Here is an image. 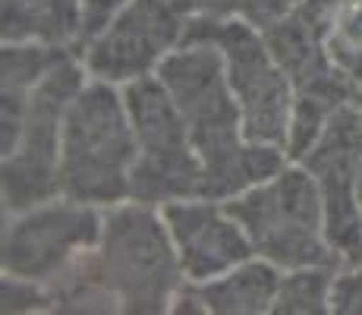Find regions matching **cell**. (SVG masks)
<instances>
[{"mask_svg": "<svg viewBox=\"0 0 362 315\" xmlns=\"http://www.w3.org/2000/svg\"><path fill=\"white\" fill-rule=\"evenodd\" d=\"M158 79L173 95L189 139L205 167V199L227 202L268 180L287 164L277 145L249 142L243 114L227 82L224 54L211 41H186L158 67Z\"/></svg>", "mask_w": 362, "mask_h": 315, "instance_id": "6da1fadb", "label": "cell"}, {"mask_svg": "<svg viewBox=\"0 0 362 315\" xmlns=\"http://www.w3.org/2000/svg\"><path fill=\"white\" fill-rule=\"evenodd\" d=\"M136 132L123 88L88 76L73 98L60 139V195L110 208L129 199Z\"/></svg>", "mask_w": 362, "mask_h": 315, "instance_id": "7a4b0ae2", "label": "cell"}, {"mask_svg": "<svg viewBox=\"0 0 362 315\" xmlns=\"http://www.w3.org/2000/svg\"><path fill=\"white\" fill-rule=\"evenodd\" d=\"M86 265L110 293L117 312L158 315L170 312L186 284L177 246L158 205L127 199L104 208V230Z\"/></svg>", "mask_w": 362, "mask_h": 315, "instance_id": "3957f363", "label": "cell"}, {"mask_svg": "<svg viewBox=\"0 0 362 315\" xmlns=\"http://www.w3.org/2000/svg\"><path fill=\"white\" fill-rule=\"evenodd\" d=\"M252 240L255 256L281 271L334 265L344 268L328 240L325 202L315 177L299 161H287L277 173L224 202Z\"/></svg>", "mask_w": 362, "mask_h": 315, "instance_id": "277c9868", "label": "cell"}, {"mask_svg": "<svg viewBox=\"0 0 362 315\" xmlns=\"http://www.w3.org/2000/svg\"><path fill=\"white\" fill-rule=\"evenodd\" d=\"M123 98L136 132V167L129 199L167 205L180 199H205V167L189 139L173 95L155 76L127 82Z\"/></svg>", "mask_w": 362, "mask_h": 315, "instance_id": "5b68a950", "label": "cell"}, {"mask_svg": "<svg viewBox=\"0 0 362 315\" xmlns=\"http://www.w3.org/2000/svg\"><path fill=\"white\" fill-rule=\"evenodd\" d=\"M186 41H211L221 47L227 82L240 104L243 130H246L249 142L277 145L287 151L296 95L274 51L264 41L262 29L243 23V19L196 16Z\"/></svg>", "mask_w": 362, "mask_h": 315, "instance_id": "8992f818", "label": "cell"}, {"mask_svg": "<svg viewBox=\"0 0 362 315\" xmlns=\"http://www.w3.org/2000/svg\"><path fill=\"white\" fill-rule=\"evenodd\" d=\"M88 82V69L79 54L51 69L25 104L23 130L16 145L4 155V214H16L60 195V139L73 98Z\"/></svg>", "mask_w": 362, "mask_h": 315, "instance_id": "52a82bcc", "label": "cell"}, {"mask_svg": "<svg viewBox=\"0 0 362 315\" xmlns=\"http://www.w3.org/2000/svg\"><path fill=\"white\" fill-rule=\"evenodd\" d=\"M199 16V0H127L107 25L82 47L88 76L114 86H127L183 47Z\"/></svg>", "mask_w": 362, "mask_h": 315, "instance_id": "ba28073f", "label": "cell"}, {"mask_svg": "<svg viewBox=\"0 0 362 315\" xmlns=\"http://www.w3.org/2000/svg\"><path fill=\"white\" fill-rule=\"evenodd\" d=\"M104 230V208L54 195L16 214H4V275L54 284L60 275L98 246Z\"/></svg>", "mask_w": 362, "mask_h": 315, "instance_id": "9c48e42d", "label": "cell"}, {"mask_svg": "<svg viewBox=\"0 0 362 315\" xmlns=\"http://www.w3.org/2000/svg\"><path fill=\"white\" fill-rule=\"evenodd\" d=\"M299 164L315 177L325 202L328 240L344 265H362V212H359V171H362V108L346 104L334 110L322 136L309 145Z\"/></svg>", "mask_w": 362, "mask_h": 315, "instance_id": "30bf717a", "label": "cell"}, {"mask_svg": "<svg viewBox=\"0 0 362 315\" xmlns=\"http://www.w3.org/2000/svg\"><path fill=\"white\" fill-rule=\"evenodd\" d=\"M164 224L177 246L183 277L205 284L255 256L252 240L230 208L218 199H180L161 205Z\"/></svg>", "mask_w": 362, "mask_h": 315, "instance_id": "8fae6325", "label": "cell"}, {"mask_svg": "<svg viewBox=\"0 0 362 315\" xmlns=\"http://www.w3.org/2000/svg\"><path fill=\"white\" fill-rule=\"evenodd\" d=\"M73 47L41 45V41H4V104H0V151H10L23 130L25 104L38 82L51 73L57 63L73 57Z\"/></svg>", "mask_w": 362, "mask_h": 315, "instance_id": "7c38bea8", "label": "cell"}, {"mask_svg": "<svg viewBox=\"0 0 362 315\" xmlns=\"http://www.w3.org/2000/svg\"><path fill=\"white\" fill-rule=\"evenodd\" d=\"M0 38L73 47L82 57L86 47L82 0H0Z\"/></svg>", "mask_w": 362, "mask_h": 315, "instance_id": "4fadbf2b", "label": "cell"}, {"mask_svg": "<svg viewBox=\"0 0 362 315\" xmlns=\"http://www.w3.org/2000/svg\"><path fill=\"white\" fill-rule=\"evenodd\" d=\"M281 275L274 262L252 256L221 277L196 284V290L211 315H264L274 312Z\"/></svg>", "mask_w": 362, "mask_h": 315, "instance_id": "5bb4252c", "label": "cell"}, {"mask_svg": "<svg viewBox=\"0 0 362 315\" xmlns=\"http://www.w3.org/2000/svg\"><path fill=\"white\" fill-rule=\"evenodd\" d=\"M296 6L315 25L325 54L362 108V0H299Z\"/></svg>", "mask_w": 362, "mask_h": 315, "instance_id": "9a60e30c", "label": "cell"}, {"mask_svg": "<svg viewBox=\"0 0 362 315\" xmlns=\"http://www.w3.org/2000/svg\"><path fill=\"white\" fill-rule=\"evenodd\" d=\"M334 265H309V268H290L281 275L277 287V315H325L331 312L334 290Z\"/></svg>", "mask_w": 362, "mask_h": 315, "instance_id": "2e32d148", "label": "cell"}, {"mask_svg": "<svg viewBox=\"0 0 362 315\" xmlns=\"http://www.w3.org/2000/svg\"><path fill=\"white\" fill-rule=\"evenodd\" d=\"M299 0H199V16L211 19H243L255 29H268L284 19Z\"/></svg>", "mask_w": 362, "mask_h": 315, "instance_id": "e0dca14e", "label": "cell"}, {"mask_svg": "<svg viewBox=\"0 0 362 315\" xmlns=\"http://www.w3.org/2000/svg\"><path fill=\"white\" fill-rule=\"evenodd\" d=\"M4 312H51L54 309V293L47 284L29 281V277L4 275Z\"/></svg>", "mask_w": 362, "mask_h": 315, "instance_id": "ac0fdd59", "label": "cell"}, {"mask_svg": "<svg viewBox=\"0 0 362 315\" xmlns=\"http://www.w3.org/2000/svg\"><path fill=\"white\" fill-rule=\"evenodd\" d=\"M331 312L337 315H362V265H344L334 275Z\"/></svg>", "mask_w": 362, "mask_h": 315, "instance_id": "d6986e66", "label": "cell"}, {"mask_svg": "<svg viewBox=\"0 0 362 315\" xmlns=\"http://www.w3.org/2000/svg\"><path fill=\"white\" fill-rule=\"evenodd\" d=\"M123 4H127V0H82V10H86V45L107 25V19L114 16Z\"/></svg>", "mask_w": 362, "mask_h": 315, "instance_id": "ffe728a7", "label": "cell"}, {"mask_svg": "<svg viewBox=\"0 0 362 315\" xmlns=\"http://www.w3.org/2000/svg\"><path fill=\"white\" fill-rule=\"evenodd\" d=\"M359 212H362V171H359Z\"/></svg>", "mask_w": 362, "mask_h": 315, "instance_id": "44dd1931", "label": "cell"}]
</instances>
